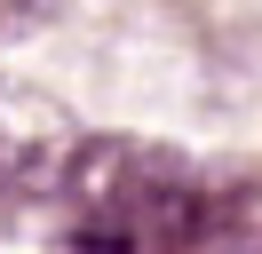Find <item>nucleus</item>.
Returning <instances> with one entry per match:
<instances>
[{"mask_svg": "<svg viewBox=\"0 0 262 254\" xmlns=\"http://www.w3.org/2000/svg\"><path fill=\"white\" fill-rule=\"evenodd\" d=\"M64 190H72L80 206H96L103 230L135 238V246H159V254L199 246V238L214 230V215H223V206H207V190L191 183V167H183L175 151H159V143H127V135L80 143Z\"/></svg>", "mask_w": 262, "mask_h": 254, "instance_id": "f257e3e1", "label": "nucleus"}, {"mask_svg": "<svg viewBox=\"0 0 262 254\" xmlns=\"http://www.w3.org/2000/svg\"><path fill=\"white\" fill-rule=\"evenodd\" d=\"M72 119L56 95L24 88V79H0V190L8 199H32V190L64 183L72 175Z\"/></svg>", "mask_w": 262, "mask_h": 254, "instance_id": "f03ea898", "label": "nucleus"}]
</instances>
